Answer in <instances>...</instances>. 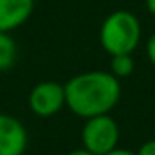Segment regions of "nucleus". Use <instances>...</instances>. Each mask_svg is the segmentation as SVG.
<instances>
[{
  "label": "nucleus",
  "mask_w": 155,
  "mask_h": 155,
  "mask_svg": "<svg viewBox=\"0 0 155 155\" xmlns=\"http://www.w3.org/2000/svg\"><path fill=\"white\" fill-rule=\"evenodd\" d=\"M67 155H94V153H92V152H88V150H85V148H78V150L69 152Z\"/></svg>",
  "instance_id": "12"
},
{
  "label": "nucleus",
  "mask_w": 155,
  "mask_h": 155,
  "mask_svg": "<svg viewBox=\"0 0 155 155\" xmlns=\"http://www.w3.org/2000/svg\"><path fill=\"white\" fill-rule=\"evenodd\" d=\"M143 38V27L139 18L126 11L117 9L110 13L99 27V43L103 51L110 56L132 54Z\"/></svg>",
  "instance_id": "2"
},
{
  "label": "nucleus",
  "mask_w": 155,
  "mask_h": 155,
  "mask_svg": "<svg viewBox=\"0 0 155 155\" xmlns=\"http://www.w3.org/2000/svg\"><path fill=\"white\" fill-rule=\"evenodd\" d=\"M27 141V130L16 117L0 114V155H24Z\"/></svg>",
  "instance_id": "5"
},
{
  "label": "nucleus",
  "mask_w": 155,
  "mask_h": 155,
  "mask_svg": "<svg viewBox=\"0 0 155 155\" xmlns=\"http://www.w3.org/2000/svg\"><path fill=\"white\" fill-rule=\"evenodd\" d=\"M146 56H148L150 63L155 67V33L146 40Z\"/></svg>",
  "instance_id": "10"
},
{
  "label": "nucleus",
  "mask_w": 155,
  "mask_h": 155,
  "mask_svg": "<svg viewBox=\"0 0 155 155\" xmlns=\"http://www.w3.org/2000/svg\"><path fill=\"white\" fill-rule=\"evenodd\" d=\"M135 155H155V139H150L141 144V148L135 152Z\"/></svg>",
  "instance_id": "9"
},
{
  "label": "nucleus",
  "mask_w": 155,
  "mask_h": 155,
  "mask_svg": "<svg viewBox=\"0 0 155 155\" xmlns=\"http://www.w3.org/2000/svg\"><path fill=\"white\" fill-rule=\"evenodd\" d=\"M83 148L94 155H105L119 144V126L110 114L85 119L81 130Z\"/></svg>",
  "instance_id": "3"
},
{
  "label": "nucleus",
  "mask_w": 155,
  "mask_h": 155,
  "mask_svg": "<svg viewBox=\"0 0 155 155\" xmlns=\"http://www.w3.org/2000/svg\"><path fill=\"white\" fill-rule=\"evenodd\" d=\"M135 69V61L132 58V54H116L110 56V72L121 79V78H128Z\"/></svg>",
  "instance_id": "8"
},
{
  "label": "nucleus",
  "mask_w": 155,
  "mask_h": 155,
  "mask_svg": "<svg viewBox=\"0 0 155 155\" xmlns=\"http://www.w3.org/2000/svg\"><path fill=\"white\" fill-rule=\"evenodd\" d=\"M105 155H135V152H130V150H124V148H114L112 152H108V153H105Z\"/></svg>",
  "instance_id": "11"
},
{
  "label": "nucleus",
  "mask_w": 155,
  "mask_h": 155,
  "mask_svg": "<svg viewBox=\"0 0 155 155\" xmlns=\"http://www.w3.org/2000/svg\"><path fill=\"white\" fill-rule=\"evenodd\" d=\"M65 85V107L81 119L110 114L121 99V81L110 71H87Z\"/></svg>",
  "instance_id": "1"
},
{
  "label": "nucleus",
  "mask_w": 155,
  "mask_h": 155,
  "mask_svg": "<svg viewBox=\"0 0 155 155\" xmlns=\"http://www.w3.org/2000/svg\"><path fill=\"white\" fill-rule=\"evenodd\" d=\"M35 11V0H0V31L11 33L22 27Z\"/></svg>",
  "instance_id": "6"
},
{
  "label": "nucleus",
  "mask_w": 155,
  "mask_h": 155,
  "mask_svg": "<svg viewBox=\"0 0 155 155\" xmlns=\"http://www.w3.org/2000/svg\"><path fill=\"white\" fill-rule=\"evenodd\" d=\"M31 112L38 117H52L65 107V85L58 81H40L27 97Z\"/></svg>",
  "instance_id": "4"
},
{
  "label": "nucleus",
  "mask_w": 155,
  "mask_h": 155,
  "mask_svg": "<svg viewBox=\"0 0 155 155\" xmlns=\"http://www.w3.org/2000/svg\"><path fill=\"white\" fill-rule=\"evenodd\" d=\"M18 56L16 41L11 36V33L0 31V72H7L15 67Z\"/></svg>",
  "instance_id": "7"
},
{
  "label": "nucleus",
  "mask_w": 155,
  "mask_h": 155,
  "mask_svg": "<svg viewBox=\"0 0 155 155\" xmlns=\"http://www.w3.org/2000/svg\"><path fill=\"white\" fill-rule=\"evenodd\" d=\"M146 9H148L150 15L155 16V0H146Z\"/></svg>",
  "instance_id": "13"
}]
</instances>
